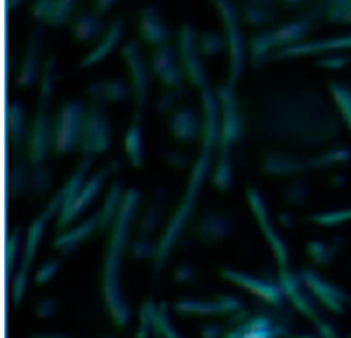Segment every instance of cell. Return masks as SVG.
Masks as SVG:
<instances>
[{"instance_id":"obj_1","label":"cell","mask_w":351,"mask_h":338,"mask_svg":"<svg viewBox=\"0 0 351 338\" xmlns=\"http://www.w3.org/2000/svg\"><path fill=\"white\" fill-rule=\"evenodd\" d=\"M262 140L288 146L325 144L339 130L330 105L307 88L265 89L250 101L244 125Z\"/></svg>"},{"instance_id":"obj_2","label":"cell","mask_w":351,"mask_h":338,"mask_svg":"<svg viewBox=\"0 0 351 338\" xmlns=\"http://www.w3.org/2000/svg\"><path fill=\"white\" fill-rule=\"evenodd\" d=\"M141 196L136 187H129L123 193L117 218L110 229L108 241L103 257L100 282L104 307L112 323L122 328L129 323L130 309L122 291L121 270L123 253L128 249V237L132 222L134 220Z\"/></svg>"},{"instance_id":"obj_3","label":"cell","mask_w":351,"mask_h":338,"mask_svg":"<svg viewBox=\"0 0 351 338\" xmlns=\"http://www.w3.org/2000/svg\"><path fill=\"white\" fill-rule=\"evenodd\" d=\"M200 137H202L200 153L192 166L185 193H184L177 209L169 219L165 231L162 233L160 238L158 239V252H156L155 259L152 260V274L155 276L165 268L174 245L178 242V238L182 234L185 224L191 220V218L193 215L196 200L202 190L203 182L210 172L214 152L218 148L219 130L218 129H203Z\"/></svg>"},{"instance_id":"obj_4","label":"cell","mask_w":351,"mask_h":338,"mask_svg":"<svg viewBox=\"0 0 351 338\" xmlns=\"http://www.w3.org/2000/svg\"><path fill=\"white\" fill-rule=\"evenodd\" d=\"M63 203V194L62 190L59 189L52 198L48 201L45 208L40 215H37L32 223L27 227L26 237H25V244H23V250H22V259L19 263V267L16 268L12 282H11V297L12 302L15 307H18L25 297L26 289H27V281H29V274L30 268L36 256V252L41 244V238L45 233V227L48 222L51 220L55 213H59Z\"/></svg>"},{"instance_id":"obj_5","label":"cell","mask_w":351,"mask_h":338,"mask_svg":"<svg viewBox=\"0 0 351 338\" xmlns=\"http://www.w3.org/2000/svg\"><path fill=\"white\" fill-rule=\"evenodd\" d=\"M317 16L313 12L304 14L298 19L287 22L277 29L265 30L254 34L250 40L251 62L254 67H261L271 56V51L285 48L292 44L300 42L302 38L313 29L317 22Z\"/></svg>"},{"instance_id":"obj_6","label":"cell","mask_w":351,"mask_h":338,"mask_svg":"<svg viewBox=\"0 0 351 338\" xmlns=\"http://www.w3.org/2000/svg\"><path fill=\"white\" fill-rule=\"evenodd\" d=\"M215 94L221 111L217 161L230 163L232 148L241 138V134L244 131V118L240 109V103L234 93V85L232 82L228 81L218 85L215 89Z\"/></svg>"},{"instance_id":"obj_7","label":"cell","mask_w":351,"mask_h":338,"mask_svg":"<svg viewBox=\"0 0 351 338\" xmlns=\"http://www.w3.org/2000/svg\"><path fill=\"white\" fill-rule=\"evenodd\" d=\"M86 108L74 99L64 100L52 120V151L64 155L80 145Z\"/></svg>"},{"instance_id":"obj_8","label":"cell","mask_w":351,"mask_h":338,"mask_svg":"<svg viewBox=\"0 0 351 338\" xmlns=\"http://www.w3.org/2000/svg\"><path fill=\"white\" fill-rule=\"evenodd\" d=\"M217 8L222 25L223 38L229 55V82L233 85L237 82L244 67V38L239 27V12L232 0H210Z\"/></svg>"},{"instance_id":"obj_9","label":"cell","mask_w":351,"mask_h":338,"mask_svg":"<svg viewBox=\"0 0 351 338\" xmlns=\"http://www.w3.org/2000/svg\"><path fill=\"white\" fill-rule=\"evenodd\" d=\"M111 145V126L103 104L92 103L86 111L80 138V151L84 157L93 159Z\"/></svg>"},{"instance_id":"obj_10","label":"cell","mask_w":351,"mask_h":338,"mask_svg":"<svg viewBox=\"0 0 351 338\" xmlns=\"http://www.w3.org/2000/svg\"><path fill=\"white\" fill-rule=\"evenodd\" d=\"M291 334L285 317L273 312H258L236 323L222 338H289Z\"/></svg>"},{"instance_id":"obj_11","label":"cell","mask_w":351,"mask_h":338,"mask_svg":"<svg viewBox=\"0 0 351 338\" xmlns=\"http://www.w3.org/2000/svg\"><path fill=\"white\" fill-rule=\"evenodd\" d=\"M218 275L229 283H233L245 291L256 296L263 304L269 307L281 308L284 304V290L280 282H274L266 276H256L254 274H248L236 268L222 267L218 270Z\"/></svg>"},{"instance_id":"obj_12","label":"cell","mask_w":351,"mask_h":338,"mask_svg":"<svg viewBox=\"0 0 351 338\" xmlns=\"http://www.w3.org/2000/svg\"><path fill=\"white\" fill-rule=\"evenodd\" d=\"M197 34L192 25L185 23L178 30V41H177V53L180 57V64L182 67L184 75L188 81L196 88L203 89L208 86L207 73L199 56V44Z\"/></svg>"},{"instance_id":"obj_13","label":"cell","mask_w":351,"mask_h":338,"mask_svg":"<svg viewBox=\"0 0 351 338\" xmlns=\"http://www.w3.org/2000/svg\"><path fill=\"white\" fill-rule=\"evenodd\" d=\"M245 194H247L248 207L254 213L266 242L269 244L271 252L274 253L278 268H288V249L284 239L273 226V220L270 218L265 197L255 186H248L245 190Z\"/></svg>"},{"instance_id":"obj_14","label":"cell","mask_w":351,"mask_h":338,"mask_svg":"<svg viewBox=\"0 0 351 338\" xmlns=\"http://www.w3.org/2000/svg\"><path fill=\"white\" fill-rule=\"evenodd\" d=\"M49 103H37V109L26 138V159L33 164H43L52 149V120L48 112Z\"/></svg>"},{"instance_id":"obj_15","label":"cell","mask_w":351,"mask_h":338,"mask_svg":"<svg viewBox=\"0 0 351 338\" xmlns=\"http://www.w3.org/2000/svg\"><path fill=\"white\" fill-rule=\"evenodd\" d=\"M118 168L117 161H110L103 168H100L97 172H95L92 177H89L85 183L82 185L81 190L75 196V198L58 213V222L56 227L59 230H64L69 223H71L78 215L84 212V209L93 201V198L100 192L106 178L114 172Z\"/></svg>"},{"instance_id":"obj_16","label":"cell","mask_w":351,"mask_h":338,"mask_svg":"<svg viewBox=\"0 0 351 338\" xmlns=\"http://www.w3.org/2000/svg\"><path fill=\"white\" fill-rule=\"evenodd\" d=\"M174 312L181 316H214L229 315L243 309L240 298L232 294H219L211 300L180 298L173 304Z\"/></svg>"},{"instance_id":"obj_17","label":"cell","mask_w":351,"mask_h":338,"mask_svg":"<svg viewBox=\"0 0 351 338\" xmlns=\"http://www.w3.org/2000/svg\"><path fill=\"white\" fill-rule=\"evenodd\" d=\"M123 60L126 62V67L130 77L132 83V94L134 101V111H141L143 105L148 99L149 90V75L141 55L140 47L134 41H128L121 51Z\"/></svg>"},{"instance_id":"obj_18","label":"cell","mask_w":351,"mask_h":338,"mask_svg":"<svg viewBox=\"0 0 351 338\" xmlns=\"http://www.w3.org/2000/svg\"><path fill=\"white\" fill-rule=\"evenodd\" d=\"M300 278L306 285L310 294L319 301L326 309L339 313L343 312L344 305L348 301L347 293L339 289L336 285L328 282L326 279L321 278L313 270H303L300 272Z\"/></svg>"},{"instance_id":"obj_19","label":"cell","mask_w":351,"mask_h":338,"mask_svg":"<svg viewBox=\"0 0 351 338\" xmlns=\"http://www.w3.org/2000/svg\"><path fill=\"white\" fill-rule=\"evenodd\" d=\"M343 49H351V33L336 36V37H329V38H324V40L300 41V42L292 44L289 47L278 49L269 57V60L339 52Z\"/></svg>"},{"instance_id":"obj_20","label":"cell","mask_w":351,"mask_h":338,"mask_svg":"<svg viewBox=\"0 0 351 338\" xmlns=\"http://www.w3.org/2000/svg\"><path fill=\"white\" fill-rule=\"evenodd\" d=\"M177 55L170 45L163 44L156 47L151 56V71L170 89L184 86V71L177 62Z\"/></svg>"},{"instance_id":"obj_21","label":"cell","mask_w":351,"mask_h":338,"mask_svg":"<svg viewBox=\"0 0 351 338\" xmlns=\"http://www.w3.org/2000/svg\"><path fill=\"white\" fill-rule=\"evenodd\" d=\"M232 233V219L218 211L203 212L193 224V235L206 245L223 241Z\"/></svg>"},{"instance_id":"obj_22","label":"cell","mask_w":351,"mask_h":338,"mask_svg":"<svg viewBox=\"0 0 351 338\" xmlns=\"http://www.w3.org/2000/svg\"><path fill=\"white\" fill-rule=\"evenodd\" d=\"M138 34L144 44L160 47L167 44L169 27L155 5H145L138 15Z\"/></svg>"},{"instance_id":"obj_23","label":"cell","mask_w":351,"mask_h":338,"mask_svg":"<svg viewBox=\"0 0 351 338\" xmlns=\"http://www.w3.org/2000/svg\"><path fill=\"white\" fill-rule=\"evenodd\" d=\"M203 119L199 118L193 107L185 105L177 108L169 119V130L171 135L181 142H192L202 135Z\"/></svg>"},{"instance_id":"obj_24","label":"cell","mask_w":351,"mask_h":338,"mask_svg":"<svg viewBox=\"0 0 351 338\" xmlns=\"http://www.w3.org/2000/svg\"><path fill=\"white\" fill-rule=\"evenodd\" d=\"M43 40H44L43 29H40V27L34 29L27 41L25 56L21 62V67H19V71L16 75V82L19 86H23V88L30 86L33 83L34 78L37 77Z\"/></svg>"},{"instance_id":"obj_25","label":"cell","mask_w":351,"mask_h":338,"mask_svg":"<svg viewBox=\"0 0 351 338\" xmlns=\"http://www.w3.org/2000/svg\"><path fill=\"white\" fill-rule=\"evenodd\" d=\"M97 229V215H93L82 220L77 226L60 230L53 239L52 248L59 250L63 256L70 255L81 242H84Z\"/></svg>"},{"instance_id":"obj_26","label":"cell","mask_w":351,"mask_h":338,"mask_svg":"<svg viewBox=\"0 0 351 338\" xmlns=\"http://www.w3.org/2000/svg\"><path fill=\"white\" fill-rule=\"evenodd\" d=\"M132 88L126 83V81L121 78H111V79H100L92 82L86 88V93L90 97L92 103H118L125 101L129 99Z\"/></svg>"},{"instance_id":"obj_27","label":"cell","mask_w":351,"mask_h":338,"mask_svg":"<svg viewBox=\"0 0 351 338\" xmlns=\"http://www.w3.org/2000/svg\"><path fill=\"white\" fill-rule=\"evenodd\" d=\"M261 168L270 175H292L310 168V159H302L281 152H269L262 157Z\"/></svg>"},{"instance_id":"obj_28","label":"cell","mask_w":351,"mask_h":338,"mask_svg":"<svg viewBox=\"0 0 351 338\" xmlns=\"http://www.w3.org/2000/svg\"><path fill=\"white\" fill-rule=\"evenodd\" d=\"M123 26L125 22L122 18H117L114 19L110 26L107 27L106 33L103 34V38L100 41V44H97L78 64L80 68H86L90 67L96 63H99L100 60H103L108 53L112 52V49L117 47V44L119 42L122 34H123Z\"/></svg>"},{"instance_id":"obj_29","label":"cell","mask_w":351,"mask_h":338,"mask_svg":"<svg viewBox=\"0 0 351 338\" xmlns=\"http://www.w3.org/2000/svg\"><path fill=\"white\" fill-rule=\"evenodd\" d=\"M125 153L128 160L136 168L144 164V141H143V127H141V111H134L130 125L125 133Z\"/></svg>"},{"instance_id":"obj_30","label":"cell","mask_w":351,"mask_h":338,"mask_svg":"<svg viewBox=\"0 0 351 338\" xmlns=\"http://www.w3.org/2000/svg\"><path fill=\"white\" fill-rule=\"evenodd\" d=\"M328 23H351V0H317L311 11Z\"/></svg>"},{"instance_id":"obj_31","label":"cell","mask_w":351,"mask_h":338,"mask_svg":"<svg viewBox=\"0 0 351 338\" xmlns=\"http://www.w3.org/2000/svg\"><path fill=\"white\" fill-rule=\"evenodd\" d=\"M7 131L14 148H18L26 142L29 127L26 126L23 104L18 100L10 101L7 107Z\"/></svg>"},{"instance_id":"obj_32","label":"cell","mask_w":351,"mask_h":338,"mask_svg":"<svg viewBox=\"0 0 351 338\" xmlns=\"http://www.w3.org/2000/svg\"><path fill=\"white\" fill-rule=\"evenodd\" d=\"M103 31V22L100 15L89 11H82L74 16L71 22V34L78 41H92Z\"/></svg>"},{"instance_id":"obj_33","label":"cell","mask_w":351,"mask_h":338,"mask_svg":"<svg viewBox=\"0 0 351 338\" xmlns=\"http://www.w3.org/2000/svg\"><path fill=\"white\" fill-rule=\"evenodd\" d=\"M123 193H125V190L122 189L121 182H114L111 185L100 211L96 213L97 215V227L100 231H107L111 229V226L117 218L118 209L121 207Z\"/></svg>"},{"instance_id":"obj_34","label":"cell","mask_w":351,"mask_h":338,"mask_svg":"<svg viewBox=\"0 0 351 338\" xmlns=\"http://www.w3.org/2000/svg\"><path fill=\"white\" fill-rule=\"evenodd\" d=\"M154 197H155L154 201L144 209V212L141 213V216L138 219V223H137L138 231L143 235L151 234L152 231L158 230V227L160 226L162 213H163L162 208H163V204L167 200V190L160 187L155 192Z\"/></svg>"},{"instance_id":"obj_35","label":"cell","mask_w":351,"mask_h":338,"mask_svg":"<svg viewBox=\"0 0 351 338\" xmlns=\"http://www.w3.org/2000/svg\"><path fill=\"white\" fill-rule=\"evenodd\" d=\"M151 326L152 331L158 338H184L170 320L167 309L163 304L151 305Z\"/></svg>"},{"instance_id":"obj_36","label":"cell","mask_w":351,"mask_h":338,"mask_svg":"<svg viewBox=\"0 0 351 338\" xmlns=\"http://www.w3.org/2000/svg\"><path fill=\"white\" fill-rule=\"evenodd\" d=\"M51 186V172L43 164H33L29 161L26 174L25 194L40 196L45 193Z\"/></svg>"},{"instance_id":"obj_37","label":"cell","mask_w":351,"mask_h":338,"mask_svg":"<svg viewBox=\"0 0 351 338\" xmlns=\"http://www.w3.org/2000/svg\"><path fill=\"white\" fill-rule=\"evenodd\" d=\"M27 167L29 160L26 157L16 159L11 163L7 172V194L10 198H15L21 194H25Z\"/></svg>"},{"instance_id":"obj_38","label":"cell","mask_w":351,"mask_h":338,"mask_svg":"<svg viewBox=\"0 0 351 338\" xmlns=\"http://www.w3.org/2000/svg\"><path fill=\"white\" fill-rule=\"evenodd\" d=\"M243 19L251 26L271 23L276 19L273 7H267L256 0H244L241 4Z\"/></svg>"},{"instance_id":"obj_39","label":"cell","mask_w":351,"mask_h":338,"mask_svg":"<svg viewBox=\"0 0 351 338\" xmlns=\"http://www.w3.org/2000/svg\"><path fill=\"white\" fill-rule=\"evenodd\" d=\"M56 82H58V62L55 56H51L45 60L41 68L38 101L49 103L51 96L56 88Z\"/></svg>"},{"instance_id":"obj_40","label":"cell","mask_w":351,"mask_h":338,"mask_svg":"<svg viewBox=\"0 0 351 338\" xmlns=\"http://www.w3.org/2000/svg\"><path fill=\"white\" fill-rule=\"evenodd\" d=\"M22 246L21 239V231L18 229H14L5 241V249H4V263H5V275L8 279H12L14 271L16 267V260L19 257V250Z\"/></svg>"},{"instance_id":"obj_41","label":"cell","mask_w":351,"mask_h":338,"mask_svg":"<svg viewBox=\"0 0 351 338\" xmlns=\"http://www.w3.org/2000/svg\"><path fill=\"white\" fill-rule=\"evenodd\" d=\"M329 92L346 125L351 130V89L341 83H330Z\"/></svg>"},{"instance_id":"obj_42","label":"cell","mask_w":351,"mask_h":338,"mask_svg":"<svg viewBox=\"0 0 351 338\" xmlns=\"http://www.w3.org/2000/svg\"><path fill=\"white\" fill-rule=\"evenodd\" d=\"M129 256L134 260H154L158 252V241H152L148 235H140L134 238L128 246Z\"/></svg>"},{"instance_id":"obj_43","label":"cell","mask_w":351,"mask_h":338,"mask_svg":"<svg viewBox=\"0 0 351 338\" xmlns=\"http://www.w3.org/2000/svg\"><path fill=\"white\" fill-rule=\"evenodd\" d=\"M307 255L317 264H326L336 255V244H325L324 241H308L306 245Z\"/></svg>"},{"instance_id":"obj_44","label":"cell","mask_w":351,"mask_h":338,"mask_svg":"<svg viewBox=\"0 0 351 338\" xmlns=\"http://www.w3.org/2000/svg\"><path fill=\"white\" fill-rule=\"evenodd\" d=\"M310 222L319 224V226H337L343 222L351 220V208L339 209V211H328V212H318L313 213L307 218Z\"/></svg>"},{"instance_id":"obj_45","label":"cell","mask_w":351,"mask_h":338,"mask_svg":"<svg viewBox=\"0 0 351 338\" xmlns=\"http://www.w3.org/2000/svg\"><path fill=\"white\" fill-rule=\"evenodd\" d=\"M197 44H199L200 53L206 56H215L223 49V47H226L225 38L215 31L202 33L197 37Z\"/></svg>"},{"instance_id":"obj_46","label":"cell","mask_w":351,"mask_h":338,"mask_svg":"<svg viewBox=\"0 0 351 338\" xmlns=\"http://www.w3.org/2000/svg\"><path fill=\"white\" fill-rule=\"evenodd\" d=\"M151 305L152 300H145L141 304L140 313H138V326H137V333L136 338H149L152 326H151Z\"/></svg>"},{"instance_id":"obj_47","label":"cell","mask_w":351,"mask_h":338,"mask_svg":"<svg viewBox=\"0 0 351 338\" xmlns=\"http://www.w3.org/2000/svg\"><path fill=\"white\" fill-rule=\"evenodd\" d=\"M60 270V260L59 259H49L44 261L34 274V283L36 285H44L49 282Z\"/></svg>"},{"instance_id":"obj_48","label":"cell","mask_w":351,"mask_h":338,"mask_svg":"<svg viewBox=\"0 0 351 338\" xmlns=\"http://www.w3.org/2000/svg\"><path fill=\"white\" fill-rule=\"evenodd\" d=\"M307 193H308V189L303 182H293L285 189L284 198L291 205H299L306 200Z\"/></svg>"},{"instance_id":"obj_49","label":"cell","mask_w":351,"mask_h":338,"mask_svg":"<svg viewBox=\"0 0 351 338\" xmlns=\"http://www.w3.org/2000/svg\"><path fill=\"white\" fill-rule=\"evenodd\" d=\"M184 94H186V90L184 86L180 88H171L170 92L162 94L156 101V111L159 114L167 111L178 99H181Z\"/></svg>"},{"instance_id":"obj_50","label":"cell","mask_w":351,"mask_h":338,"mask_svg":"<svg viewBox=\"0 0 351 338\" xmlns=\"http://www.w3.org/2000/svg\"><path fill=\"white\" fill-rule=\"evenodd\" d=\"M55 312H56V301L53 297H45L40 300L34 308V315L43 320L49 319Z\"/></svg>"},{"instance_id":"obj_51","label":"cell","mask_w":351,"mask_h":338,"mask_svg":"<svg viewBox=\"0 0 351 338\" xmlns=\"http://www.w3.org/2000/svg\"><path fill=\"white\" fill-rule=\"evenodd\" d=\"M351 62V57L350 56H344V55H330L328 57H324L318 62V66L319 67H324V68H329V70H337V68H343L346 67L348 63Z\"/></svg>"},{"instance_id":"obj_52","label":"cell","mask_w":351,"mask_h":338,"mask_svg":"<svg viewBox=\"0 0 351 338\" xmlns=\"http://www.w3.org/2000/svg\"><path fill=\"white\" fill-rule=\"evenodd\" d=\"M159 153L171 166L184 167V166L188 164V157L185 155H182V153H178V152H174V151H170V149H166V148H162L159 151Z\"/></svg>"},{"instance_id":"obj_53","label":"cell","mask_w":351,"mask_h":338,"mask_svg":"<svg viewBox=\"0 0 351 338\" xmlns=\"http://www.w3.org/2000/svg\"><path fill=\"white\" fill-rule=\"evenodd\" d=\"M195 276V271L188 264H180L174 271V281L178 283L189 282Z\"/></svg>"},{"instance_id":"obj_54","label":"cell","mask_w":351,"mask_h":338,"mask_svg":"<svg viewBox=\"0 0 351 338\" xmlns=\"http://www.w3.org/2000/svg\"><path fill=\"white\" fill-rule=\"evenodd\" d=\"M200 335L202 338H222V328L215 323H208L202 327Z\"/></svg>"},{"instance_id":"obj_55","label":"cell","mask_w":351,"mask_h":338,"mask_svg":"<svg viewBox=\"0 0 351 338\" xmlns=\"http://www.w3.org/2000/svg\"><path fill=\"white\" fill-rule=\"evenodd\" d=\"M117 0H93L92 1V5H93V11L96 14H104L107 12L114 4H115Z\"/></svg>"},{"instance_id":"obj_56","label":"cell","mask_w":351,"mask_h":338,"mask_svg":"<svg viewBox=\"0 0 351 338\" xmlns=\"http://www.w3.org/2000/svg\"><path fill=\"white\" fill-rule=\"evenodd\" d=\"M30 338H70L69 334L66 333H59V331H51V333H33L30 334Z\"/></svg>"},{"instance_id":"obj_57","label":"cell","mask_w":351,"mask_h":338,"mask_svg":"<svg viewBox=\"0 0 351 338\" xmlns=\"http://www.w3.org/2000/svg\"><path fill=\"white\" fill-rule=\"evenodd\" d=\"M278 220H280L281 226H284V227H289L292 224V218L287 212H280L278 213Z\"/></svg>"},{"instance_id":"obj_58","label":"cell","mask_w":351,"mask_h":338,"mask_svg":"<svg viewBox=\"0 0 351 338\" xmlns=\"http://www.w3.org/2000/svg\"><path fill=\"white\" fill-rule=\"evenodd\" d=\"M23 0H8L7 1V8L8 10H15Z\"/></svg>"},{"instance_id":"obj_59","label":"cell","mask_w":351,"mask_h":338,"mask_svg":"<svg viewBox=\"0 0 351 338\" xmlns=\"http://www.w3.org/2000/svg\"><path fill=\"white\" fill-rule=\"evenodd\" d=\"M284 4H287V5H291V7H293V5H299V4H302V3H304L306 0H281Z\"/></svg>"},{"instance_id":"obj_60","label":"cell","mask_w":351,"mask_h":338,"mask_svg":"<svg viewBox=\"0 0 351 338\" xmlns=\"http://www.w3.org/2000/svg\"><path fill=\"white\" fill-rule=\"evenodd\" d=\"M256 1H259L267 7H273V0H256Z\"/></svg>"}]
</instances>
